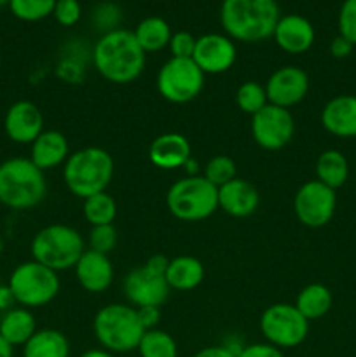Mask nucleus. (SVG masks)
I'll return each instance as SVG.
<instances>
[{
	"mask_svg": "<svg viewBox=\"0 0 356 357\" xmlns=\"http://www.w3.org/2000/svg\"><path fill=\"white\" fill-rule=\"evenodd\" d=\"M117 246V230L112 225L93 227L89 232V250L101 255H110Z\"/></svg>",
	"mask_w": 356,
	"mask_h": 357,
	"instance_id": "nucleus-34",
	"label": "nucleus"
},
{
	"mask_svg": "<svg viewBox=\"0 0 356 357\" xmlns=\"http://www.w3.org/2000/svg\"><path fill=\"white\" fill-rule=\"evenodd\" d=\"M94 337L105 351L112 354H126L136 351L145 328L140 321L136 307L110 303L94 316Z\"/></svg>",
	"mask_w": 356,
	"mask_h": 357,
	"instance_id": "nucleus-5",
	"label": "nucleus"
},
{
	"mask_svg": "<svg viewBox=\"0 0 356 357\" xmlns=\"http://www.w3.org/2000/svg\"><path fill=\"white\" fill-rule=\"evenodd\" d=\"M37 331V321L30 309L17 307L10 309L0 317V337L9 342L13 347L24 345Z\"/></svg>",
	"mask_w": 356,
	"mask_h": 357,
	"instance_id": "nucleus-24",
	"label": "nucleus"
},
{
	"mask_svg": "<svg viewBox=\"0 0 356 357\" xmlns=\"http://www.w3.org/2000/svg\"><path fill=\"white\" fill-rule=\"evenodd\" d=\"M353 47H355V45H353L348 38L337 35V37H335L330 44V54L337 59L348 58V56L351 54Z\"/></svg>",
	"mask_w": 356,
	"mask_h": 357,
	"instance_id": "nucleus-41",
	"label": "nucleus"
},
{
	"mask_svg": "<svg viewBox=\"0 0 356 357\" xmlns=\"http://www.w3.org/2000/svg\"><path fill=\"white\" fill-rule=\"evenodd\" d=\"M164 278L170 289L191 291L198 288L205 279V267L194 257H177L170 260Z\"/></svg>",
	"mask_w": 356,
	"mask_h": 357,
	"instance_id": "nucleus-23",
	"label": "nucleus"
},
{
	"mask_svg": "<svg viewBox=\"0 0 356 357\" xmlns=\"http://www.w3.org/2000/svg\"><path fill=\"white\" fill-rule=\"evenodd\" d=\"M332 303H334L332 291L325 284H318V282L300 289L295 300L297 310L307 321H316L327 316L328 310L332 309Z\"/></svg>",
	"mask_w": 356,
	"mask_h": 357,
	"instance_id": "nucleus-27",
	"label": "nucleus"
},
{
	"mask_svg": "<svg viewBox=\"0 0 356 357\" xmlns=\"http://www.w3.org/2000/svg\"><path fill=\"white\" fill-rule=\"evenodd\" d=\"M149 159L159 169H178L191 160V143L184 135L164 132L150 143Z\"/></svg>",
	"mask_w": 356,
	"mask_h": 357,
	"instance_id": "nucleus-19",
	"label": "nucleus"
},
{
	"mask_svg": "<svg viewBox=\"0 0 356 357\" xmlns=\"http://www.w3.org/2000/svg\"><path fill=\"white\" fill-rule=\"evenodd\" d=\"M3 129L10 142L31 145L44 132V117L31 101H16L3 117Z\"/></svg>",
	"mask_w": 356,
	"mask_h": 357,
	"instance_id": "nucleus-16",
	"label": "nucleus"
},
{
	"mask_svg": "<svg viewBox=\"0 0 356 357\" xmlns=\"http://www.w3.org/2000/svg\"><path fill=\"white\" fill-rule=\"evenodd\" d=\"M237 58L236 44L223 33H206L195 40L192 59L201 72L216 75L232 68Z\"/></svg>",
	"mask_w": 356,
	"mask_h": 357,
	"instance_id": "nucleus-15",
	"label": "nucleus"
},
{
	"mask_svg": "<svg viewBox=\"0 0 356 357\" xmlns=\"http://www.w3.org/2000/svg\"><path fill=\"white\" fill-rule=\"evenodd\" d=\"M337 208V194L334 188L313 180L304 183L293 199L297 220L311 229H320L332 222Z\"/></svg>",
	"mask_w": 356,
	"mask_h": 357,
	"instance_id": "nucleus-11",
	"label": "nucleus"
},
{
	"mask_svg": "<svg viewBox=\"0 0 356 357\" xmlns=\"http://www.w3.org/2000/svg\"><path fill=\"white\" fill-rule=\"evenodd\" d=\"M195 40L198 38L194 37L188 31H177V33L171 35L170 40V51H171V58H192L195 49Z\"/></svg>",
	"mask_w": 356,
	"mask_h": 357,
	"instance_id": "nucleus-38",
	"label": "nucleus"
},
{
	"mask_svg": "<svg viewBox=\"0 0 356 357\" xmlns=\"http://www.w3.org/2000/svg\"><path fill=\"white\" fill-rule=\"evenodd\" d=\"M145 56L135 33L124 28L103 33L93 49L94 68L114 84H129L138 79L145 68Z\"/></svg>",
	"mask_w": 356,
	"mask_h": 357,
	"instance_id": "nucleus-1",
	"label": "nucleus"
},
{
	"mask_svg": "<svg viewBox=\"0 0 356 357\" xmlns=\"http://www.w3.org/2000/svg\"><path fill=\"white\" fill-rule=\"evenodd\" d=\"M70 157L68 142L59 131H44L31 143L30 160L40 171L52 169L66 162Z\"/></svg>",
	"mask_w": 356,
	"mask_h": 357,
	"instance_id": "nucleus-22",
	"label": "nucleus"
},
{
	"mask_svg": "<svg viewBox=\"0 0 356 357\" xmlns=\"http://www.w3.org/2000/svg\"><path fill=\"white\" fill-rule=\"evenodd\" d=\"M272 37L278 47L288 54H302L314 44L316 33L313 23L307 17L300 14H286L279 17Z\"/></svg>",
	"mask_w": 356,
	"mask_h": 357,
	"instance_id": "nucleus-17",
	"label": "nucleus"
},
{
	"mask_svg": "<svg viewBox=\"0 0 356 357\" xmlns=\"http://www.w3.org/2000/svg\"><path fill=\"white\" fill-rule=\"evenodd\" d=\"M3 6H9V0H0V7Z\"/></svg>",
	"mask_w": 356,
	"mask_h": 357,
	"instance_id": "nucleus-47",
	"label": "nucleus"
},
{
	"mask_svg": "<svg viewBox=\"0 0 356 357\" xmlns=\"http://www.w3.org/2000/svg\"><path fill=\"white\" fill-rule=\"evenodd\" d=\"M73 268L79 284L89 293L107 291L114 281V267L108 255L86 250Z\"/></svg>",
	"mask_w": 356,
	"mask_h": 357,
	"instance_id": "nucleus-18",
	"label": "nucleus"
},
{
	"mask_svg": "<svg viewBox=\"0 0 356 357\" xmlns=\"http://www.w3.org/2000/svg\"><path fill=\"white\" fill-rule=\"evenodd\" d=\"M295 122L290 110L267 103L251 115V135L257 145L265 150H279L293 138Z\"/></svg>",
	"mask_w": 356,
	"mask_h": 357,
	"instance_id": "nucleus-12",
	"label": "nucleus"
},
{
	"mask_svg": "<svg viewBox=\"0 0 356 357\" xmlns=\"http://www.w3.org/2000/svg\"><path fill=\"white\" fill-rule=\"evenodd\" d=\"M168 264H170V260H168L166 257H163V255H156V257H150L145 265L149 268H152V271L159 272V274H166Z\"/></svg>",
	"mask_w": 356,
	"mask_h": 357,
	"instance_id": "nucleus-43",
	"label": "nucleus"
},
{
	"mask_svg": "<svg viewBox=\"0 0 356 357\" xmlns=\"http://www.w3.org/2000/svg\"><path fill=\"white\" fill-rule=\"evenodd\" d=\"M205 73L192 58H171L157 73V91L170 103H188L199 96Z\"/></svg>",
	"mask_w": 356,
	"mask_h": 357,
	"instance_id": "nucleus-9",
	"label": "nucleus"
},
{
	"mask_svg": "<svg viewBox=\"0 0 356 357\" xmlns=\"http://www.w3.org/2000/svg\"><path fill=\"white\" fill-rule=\"evenodd\" d=\"M236 103L241 108V112L255 115L269 103L265 87L260 86L258 82H253V80L241 84L236 93Z\"/></svg>",
	"mask_w": 356,
	"mask_h": 357,
	"instance_id": "nucleus-32",
	"label": "nucleus"
},
{
	"mask_svg": "<svg viewBox=\"0 0 356 357\" xmlns=\"http://www.w3.org/2000/svg\"><path fill=\"white\" fill-rule=\"evenodd\" d=\"M80 357H115L112 352L105 351V349H91V351H86Z\"/></svg>",
	"mask_w": 356,
	"mask_h": 357,
	"instance_id": "nucleus-46",
	"label": "nucleus"
},
{
	"mask_svg": "<svg viewBox=\"0 0 356 357\" xmlns=\"http://www.w3.org/2000/svg\"><path fill=\"white\" fill-rule=\"evenodd\" d=\"M264 87L269 103L290 110L307 96L309 77L299 66L286 65L276 70Z\"/></svg>",
	"mask_w": 356,
	"mask_h": 357,
	"instance_id": "nucleus-14",
	"label": "nucleus"
},
{
	"mask_svg": "<svg viewBox=\"0 0 356 357\" xmlns=\"http://www.w3.org/2000/svg\"><path fill=\"white\" fill-rule=\"evenodd\" d=\"M166 204L181 222H201L218 209V188L205 176L181 178L168 190Z\"/></svg>",
	"mask_w": 356,
	"mask_h": 357,
	"instance_id": "nucleus-7",
	"label": "nucleus"
},
{
	"mask_svg": "<svg viewBox=\"0 0 356 357\" xmlns=\"http://www.w3.org/2000/svg\"><path fill=\"white\" fill-rule=\"evenodd\" d=\"M121 16L122 13L121 9H119L117 3L101 2L98 3L96 9H93L91 20H93V23L96 24L100 30H103V33H107V31L117 30V23L119 20H121Z\"/></svg>",
	"mask_w": 356,
	"mask_h": 357,
	"instance_id": "nucleus-35",
	"label": "nucleus"
},
{
	"mask_svg": "<svg viewBox=\"0 0 356 357\" xmlns=\"http://www.w3.org/2000/svg\"><path fill=\"white\" fill-rule=\"evenodd\" d=\"M339 35L356 45V0H344L339 10Z\"/></svg>",
	"mask_w": 356,
	"mask_h": 357,
	"instance_id": "nucleus-36",
	"label": "nucleus"
},
{
	"mask_svg": "<svg viewBox=\"0 0 356 357\" xmlns=\"http://www.w3.org/2000/svg\"><path fill=\"white\" fill-rule=\"evenodd\" d=\"M258 202L260 195L257 188L241 178H234L218 188V208L234 218H244L255 213Z\"/></svg>",
	"mask_w": 356,
	"mask_h": 357,
	"instance_id": "nucleus-21",
	"label": "nucleus"
},
{
	"mask_svg": "<svg viewBox=\"0 0 356 357\" xmlns=\"http://www.w3.org/2000/svg\"><path fill=\"white\" fill-rule=\"evenodd\" d=\"M133 33H135L140 47L147 54V52H159L164 47H168L173 31H171L166 20H163L159 16H149L140 21L138 26H136V30Z\"/></svg>",
	"mask_w": 356,
	"mask_h": 357,
	"instance_id": "nucleus-26",
	"label": "nucleus"
},
{
	"mask_svg": "<svg viewBox=\"0 0 356 357\" xmlns=\"http://www.w3.org/2000/svg\"><path fill=\"white\" fill-rule=\"evenodd\" d=\"M70 344L58 330H37L23 345V357H68Z\"/></svg>",
	"mask_w": 356,
	"mask_h": 357,
	"instance_id": "nucleus-25",
	"label": "nucleus"
},
{
	"mask_svg": "<svg viewBox=\"0 0 356 357\" xmlns=\"http://www.w3.org/2000/svg\"><path fill=\"white\" fill-rule=\"evenodd\" d=\"M13 303H16L13 293H10L9 286H0V310H10Z\"/></svg>",
	"mask_w": 356,
	"mask_h": 357,
	"instance_id": "nucleus-44",
	"label": "nucleus"
},
{
	"mask_svg": "<svg viewBox=\"0 0 356 357\" xmlns=\"http://www.w3.org/2000/svg\"><path fill=\"white\" fill-rule=\"evenodd\" d=\"M124 295L136 309L161 307L170 296V286H168L164 274H159L143 265L126 275Z\"/></svg>",
	"mask_w": 356,
	"mask_h": 357,
	"instance_id": "nucleus-13",
	"label": "nucleus"
},
{
	"mask_svg": "<svg viewBox=\"0 0 356 357\" xmlns=\"http://www.w3.org/2000/svg\"><path fill=\"white\" fill-rule=\"evenodd\" d=\"M136 310H138L140 321H142V324L145 330H154V328L157 326V323H159V317H161L159 307H140V309H136Z\"/></svg>",
	"mask_w": 356,
	"mask_h": 357,
	"instance_id": "nucleus-40",
	"label": "nucleus"
},
{
	"mask_svg": "<svg viewBox=\"0 0 356 357\" xmlns=\"http://www.w3.org/2000/svg\"><path fill=\"white\" fill-rule=\"evenodd\" d=\"M279 17L276 0H223L220 6V23L227 37L246 44L272 37Z\"/></svg>",
	"mask_w": 356,
	"mask_h": 357,
	"instance_id": "nucleus-2",
	"label": "nucleus"
},
{
	"mask_svg": "<svg viewBox=\"0 0 356 357\" xmlns=\"http://www.w3.org/2000/svg\"><path fill=\"white\" fill-rule=\"evenodd\" d=\"M56 0H9V9L14 17L27 23H35L52 16Z\"/></svg>",
	"mask_w": 356,
	"mask_h": 357,
	"instance_id": "nucleus-31",
	"label": "nucleus"
},
{
	"mask_svg": "<svg viewBox=\"0 0 356 357\" xmlns=\"http://www.w3.org/2000/svg\"><path fill=\"white\" fill-rule=\"evenodd\" d=\"M114 176V159L100 146L77 150L63 166V180L75 197L87 199L107 190Z\"/></svg>",
	"mask_w": 356,
	"mask_h": 357,
	"instance_id": "nucleus-4",
	"label": "nucleus"
},
{
	"mask_svg": "<svg viewBox=\"0 0 356 357\" xmlns=\"http://www.w3.org/2000/svg\"><path fill=\"white\" fill-rule=\"evenodd\" d=\"M236 357H285L281 349L271 344H251L237 351Z\"/></svg>",
	"mask_w": 356,
	"mask_h": 357,
	"instance_id": "nucleus-39",
	"label": "nucleus"
},
{
	"mask_svg": "<svg viewBox=\"0 0 356 357\" xmlns=\"http://www.w3.org/2000/svg\"><path fill=\"white\" fill-rule=\"evenodd\" d=\"M0 357H14V347L0 337Z\"/></svg>",
	"mask_w": 356,
	"mask_h": 357,
	"instance_id": "nucleus-45",
	"label": "nucleus"
},
{
	"mask_svg": "<svg viewBox=\"0 0 356 357\" xmlns=\"http://www.w3.org/2000/svg\"><path fill=\"white\" fill-rule=\"evenodd\" d=\"M140 357H178V345L170 333L163 330H147L138 345Z\"/></svg>",
	"mask_w": 356,
	"mask_h": 357,
	"instance_id": "nucleus-30",
	"label": "nucleus"
},
{
	"mask_svg": "<svg viewBox=\"0 0 356 357\" xmlns=\"http://www.w3.org/2000/svg\"><path fill=\"white\" fill-rule=\"evenodd\" d=\"M236 354L237 352L225 345H212V347L201 349L194 357H236Z\"/></svg>",
	"mask_w": 356,
	"mask_h": 357,
	"instance_id": "nucleus-42",
	"label": "nucleus"
},
{
	"mask_svg": "<svg viewBox=\"0 0 356 357\" xmlns=\"http://www.w3.org/2000/svg\"><path fill=\"white\" fill-rule=\"evenodd\" d=\"M260 331L267 344L278 349H293L302 344L309 333V321L290 303L267 307L260 317Z\"/></svg>",
	"mask_w": 356,
	"mask_h": 357,
	"instance_id": "nucleus-10",
	"label": "nucleus"
},
{
	"mask_svg": "<svg viewBox=\"0 0 356 357\" xmlns=\"http://www.w3.org/2000/svg\"><path fill=\"white\" fill-rule=\"evenodd\" d=\"M205 178L216 188L223 187L236 176V162L227 155H216L205 166Z\"/></svg>",
	"mask_w": 356,
	"mask_h": 357,
	"instance_id": "nucleus-33",
	"label": "nucleus"
},
{
	"mask_svg": "<svg viewBox=\"0 0 356 357\" xmlns=\"http://www.w3.org/2000/svg\"><path fill=\"white\" fill-rule=\"evenodd\" d=\"M316 176L327 187L337 190L348 181L349 162L346 155L339 150H325L316 160Z\"/></svg>",
	"mask_w": 356,
	"mask_h": 357,
	"instance_id": "nucleus-28",
	"label": "nucleus"
},
{
	"mask_svg": "<svg viewBox=\"0 0 356 357\" xmlns=\"http://www.w3.org/2000/svg\"><path fill=\"white\" fill-rule=\"evenodd\" d=\"M117 216V204L107 192H100L84 199V218L91 227L112 225Z\"/></svg>",
	"mask_w": 356,
	"mask_h": 357,
	"instance_id": "nucleus-29",
	"label": "nucleus"
},
{
	"mask_svg": "<svg viewBox=\"0 0 356 357\" xmlns=\"http://www.w3.org/2000/svg\"><path fill=\"white\" fill-rule=\"evenodd\" d=\"M321 124L339 138H356V96L332 98L321 112Z\"/></svg>",
	"mask_w": 356,
	"mask_h": 357,
	"instance_id": "nucleus-20",
	"label": "nucleus"
},
{
	"mask_svg": "<svg viewBox=\"0 0 356 357\" xmlns=\"http://www.w3.org/2000/svg\"><path fill=\"white\" fill-rule=\"evenodd\" d=\"M7 286L16 303L24 309H37L56 298L59 293V278L54 271L31 260L14 268Z\"/></svg>",
	"mask_w": 356,
	"mask_h": 357,
	"instance_id": "nucleus-8",
	"label": "nucleus"
},
{
	"mask_svg": "<svg viewBox=\"0 0 356 357\" xmlns=\"http://www.w3.org/2000/svg\"><path fill=\"white\" fill-rule=\"evenodd\" d=\"M0 253H2V243H0Z\"/></svg>",
	"mask_w": 356,
	"mask_h": 357,
	"instance_id": "nucleus-48",
	"label": "nucleus"
},
{
	"mask_svg": "<svg viewBox=\"0 0 356 357\" xmlns=\"http://www.w3.org/2000/svg\"><path fill=\"white\" fill-rule=\"evenodd\" d=\"M52 16L61 26H73L79 23L80 16H82V6L79 0H56Z\"/></svg>",
	"mask_w": 356,
	"mask_h": 357,
	"instance_id": "nucleus-37",
	"label": "nucleus"
},
{
	"mask_svg": "<svg viewBox=\"0 0 356 357\" xmlns=\"http://www.w3.org/2000/svg\"><path fill=\"white\" fill-rule=\"evenodd\" d=\"M84 241L75 229L68 225H49L31 239V257L51 271H68L77 265L84 253Z\"/></svg>",
	"mask_w": 356,
	"mask_h": 357,
	"instance_id": "nucleus-6",
	"label": "nucleus"
},
{
	"mask_svg": "<svg viewBox=\"0 0 356 357\" xmlns=\"http://www.w3.org/2000/svg\"><path fill=\"white\" fill-rule=\"evenodd\" d=\"M47 181L44 171L30 159L13 157L0 164V202L14 211H28L44 201Z\"/></svg>",
	"mask_w": 356,
	"mask_h": 357,
	"instance_id": "nucleus-3",
	"label": "nucleus"
}]
</instances>
